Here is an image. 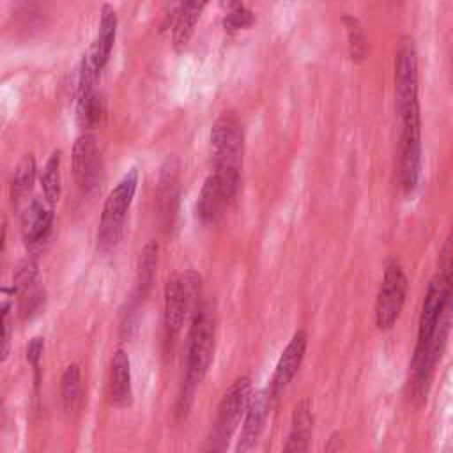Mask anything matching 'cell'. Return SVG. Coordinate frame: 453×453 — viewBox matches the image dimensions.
I'll use <instances>...</instances> for the list:
<instances>
[{"instance_id": "6da1fadb", "label": "cell", "mask_w": 453, "mask_h": 453, "mask_svg": "<svg viewBox=\"0 0 453 453\" xmlns=\"http://www.w3.org/2000/svg\"><path fill=\"white\" fill-rule=\"evenodd\" d=\"M451 260L449 257H439V269L432 281L428 283L425 301L421 306L419 324H418V342L412 356V386L418 398H426L430 379L434 368L444 349V340L434 336L437 324L449 306L451 292Z\"/></svg>"}, {"instance_id": "7a4b0ae2", "label": "cell", "mask_w": 453, "mask_h": 453, "mask_svg": "<svg viewBox=\"0 0 453 453\" xmlns=\"http://www.w3.org/2000/svg\"><path fill=\"white\" fill-rule=\"evenodd\" d=\"M216 345V311L211 303H202L191 319L188 336V359L186 379L179 396V412H186L191 405L195 389L203 380Z\"/></svg>"}, {"instance_id": "3957f363", "label": "cell", "mask_w": 453, "mask_h": 453, "mask_svg": "<svg viewBox=\"0 0 453 453\" xmlns=\"http://www.w3.org/2000/svg\"><path fill=\"white\" fill-rule=\"evenodd\" d=\"M211 149L214 159V175L218 177L228 202L239 189V170L242 163L244 131L239 115L234 110L223 111L211 129Z\"/></svg>"}, {"instance_id": "277c9868", "label": "cell", "mask_w": 453, "mask_h": 453, "mask_svg": "<svg viewBox=\"0 0 453 453\" xmlns=\"http://www.w3.org/2000/svg\"><path fill=\"white\" fill-rule=\"evenodd\" d=\"M136 186H138V172L136 168H131L104 200L101 219H99V230H97L99 250L108 251L119 242Z\"/></svg>"}, {"instance_id": "5b68a950", "label": "cell", "mask_w": 453, "mask_h": 453, "mask_svg": "<svg viewBox=\"0 0 453 453\" xmlns=\"http://www.w3.org/2000/svg\"><path fill=\"white\" fill-rule=\"evenodd\" d=\"M250 396H251V379L248 375L237 377L228 386V389L223 393L221 402L218 405L207 453H223L225 451L232 434L235 432L241 418L246 412Z\"/></svg>"}, {"instance_id": "8992f818", "label": "cell", "mask_w": 453, "mask_h": 453, "mask_svg": "<svg viewBox=\"0 0 453 453\" xmlns=\"http://www.w3.org/2000/svg\"><path fill=\"white\" fill-rule=\"evenodd\" d=\"M200 276L193 271L173 276L165 285V329L170 340H175L189 317L200 304Z\"/></svg>"}, {"instance_id": "52a82bcc", "label": "cell", "mask_w": 453, "mask_h": 453, "mask_svg": "<svg viewBox=\"0 0 453 453\" xmlns=\"http://www.w3.org/2000/svg\"><path fill=\"white\" fill-rule=\"evenodd\" d=\"M402 134L398 149V182L405 193L416 189L421 173V117L419 104L400 115Z\"/></svg>"}, {"instance_id": "ba28073f", "label": "cell", "mask_w": 453, "mask_h": 453, "mask_svg": "<svg viewBox=\"0 0 453 453\" xmlns=\"http://www.w3.org/2000/svg\"><path fill=\"white\" fill-rule=\"evenodd\" d=\"M407 288L409 281L402 265L396 260H391L386 265L384 278L375 297V324L380 331H388L396 324L405 303Z\"/></svg>"}, {"instance_id": "9c48e42d", "label": "cell", "mask_w": 453, "mask_h": 453, "mask_svg": "<svg viewBox=\"0 0 453 453\" xmlns=\"http://www.w3.org/2000/svg\"><path fill=\"white\" fill-rule=\"evenodd\" d=\"M395 101L402 115L418 101V51L411 37H402L395 57Z\"/></svg>"}, {"instance_id": "30bf717a", "label": "cell", "mask_w": 453, "mask_h": 453, "mask_svg": "<svg viewBox=\"0 0 453 453\" xmlns=\"http://www.w3.org/2000/svg\"><path fill=\"white\" fill-rule=\"evenodd\" d=\"M99 73L101 71L94 65L90 55L87 53L81 62L78 96H76V115H78V122L83 127H92L94 124H97L103 113V101L96 92Z\"/></svg>"}, {"instance_id": "8fae6325", "label": "cell", "mask_w": 453, "mask_h": 453, "mask_svg": "<svg viewBox=\"0 0 453 453\" xmlns=\"http://www.w3.org/2000/svg\"><path fill=\"white\" fill-rule=\"evenodd\" d=\"M71 161L78 186L83 191H92L99 184L103 165L96 138L90 133H83L76 138Z\"/></svg>"}, {"instance_id": "7c38bea8", "label": "cell", "mask_w": 453, "mask_h": 453, "mask_svg": "<svg viewBox=\"0 0 453 453\" xmlns=\"http://www.w3.org/2000/svg\"><path fill=\"white\" fill-rule=\"evenodd\" d=\"M306 347H308L306 331H303V329L296 331L276 363V368H274L269 389H267L273 400H276L287 389V386L292 382V379L296 377V373L301 368V363L304 359Z\"/></svg>"}, {"instance_id": "4fadbf2b", "label": "cell", "mask_w": 453, "mask_h": 453, "mask_svg": "<svg viewBox=\"0 0 453 453\" xmlns=\"http://www.w3.org/2000/svg\"><path fill=\"white\" fill-rule=\"evenodd\" d=\"M271 395L267 389H260L250 396L244 421L239 432V439L235 444V453H251L260 439V434L264 430L265 419L269 416L271 409Z\"/></svg>"}, {"instance_id": "5bb4252c", "label": "cell", "mask_w": 453, "mask_h": 453, "mask_svg": "<svg viewBox=\"0 0 453 453\" xmlns=\"http://www.w3.org/2000/svg\"><path fill=\"white\" fill-rule=\"evenodd\" d=\"M179 159L173 156H170L161 166L156 191V207L165 225L172 223L175 216L179 198Z\"/></svg>"}, {"instance_id": "9a60e30c", "label": "cell", "mask_w": 453, "mask_h": 453, "mask_svg": "<svg viewBox=\"0 0 453 453\" xmlns=\"http://www.w3.org/2000/svg\"><path fill=\"white\" fill-rule=\"evenodd\" d=\"M313 434V412L311 402L303 398L292 411L290 432L281 453H308Z\"/></svg>"}, {"instance_id": "2e32d148", "label": "cell", "mask_w": 453, "mask_h": 453, "mask_svg": "<svg viewBox=\"0 0 453 453\" xmlns=\"http://www.w3.org/2000/svg\"><path fill=\"white\" fill-rule=\"evenodd\" d=\"M53 223V211L34 200L21 214V232L25 244L34 248L39 246L50 234Z\"/></svg>"}, {"instance_id": "e0dca14e", "label": "cell", "mask_w": 453, "mask_h": 453, "mask_svg": "<svg viewBox=\"0 0 453 453\" xmlns=\"http://www.w3.org/2000/svg\"><path fill=\"white\" fill-rule=\"evenodd\" d=\"M131 365L126 350L119 349L110 366V400L115 407H126L131 402Z\"/></svg>"}, {"instance_id": "ac0fdd59", "label": "cell", "mask_w": 453, "mask_h": 453, "mask_svg": "<svg viewBox=\"0 0 453 453\" xmlns=\"http://www.w3.org/2000/svg\"><path fill=\"white\" fill-rule=\"evenodd\" d=\"M228 203V198L214 173H211L200 189L196 200V216L203 225L216 223L223 212V207Z\"/></svg>"}, {"instance_id": "d6986e66", "label": "cell", "mask_w": 453, "mask_h": 453, "mask_svg": "<svg viewBox=\"0 0 453 453\" xmlns=\"http://www.w3.org/2000/svg\"><path fill=\"white\" fill-rule=\"evenodd\" d=\"M115 34H117V14L113 11L111 5L104 4L101 9V19H99V30H97V37L88 51L94 65L101 71L111 53L113 42H115Z\"/></svg>"}, {"instance_id": "ffe728a7", "label": "cell", "mask_w": 453, "mask_h": 453, "mask_svg": "<svg viewBox=\"0 0 453 453\" xmlns=\"http://www.w3.org/2000/svg\"><path fill=\"white\" fill-rule=\"evenodd\" d=\"M203 2H186L179 5L173 23V46L177 51L184 50L195 32V25L203 11Z\"/></svg>"}, {"instance_id": "44dd1931", "label": "cell", "mask_w": 453, "mask_h": 453, "mask_svg": "<svg viewBox=\"0 0 453 453\" xmlns=\"http://www.w3.org/2000/svg\"><path fill=\"white\" fill-rule=\"evenodd\" d=\"M157 242L149 241L138 258V267H136V299H143L154 281L156 274V265H157Z\"/></svg>"}, {"instance_id": "7402d4cb", "label": "cell", "mask_w": 453, "mask_h": 453, "mask_svg": "<svg viewBox=\"0 0 453 453\" xmlns=\"http://www.w3.org/2000/svg\"><path fill=\"white\" fill-rule=\"evenodd\" d=\"M34 180H35V159L32 154H25L18 163L12 175V182H11V196L14 203L21 202L32 191Z\"/></svg>"}, {"instance_id": "603a6c76", "label": "cell", "mask_w": 453, "mask_h": 453, "mask_svg": "<svg viewBox=\"0 0 453 453\" xmlns=\"http://www.w3.org/2000/svg\"><path fill=\"white\" fill-rule=\"evenodd\" d=\"M342 23H343L345 32H347L350 58L354 62H363L368 55V37H366L363 23L357 18L350 16V14H345L342 18Z\"/></svg>"}, {"instance_id": "cb8c5ba5", "label": "cell", "mask_w": 453, "mask_h": 453, "mask_svg": "<svg viewBox=\"0 0 453 453\" xmlns=\"http://www.w3.org/2000/svg\"><path fill=\"white\" fill-rule=\"evenodd\" d=\"M60 398L67 412L74 411L81 400V373L78 365H69L60 379Z\"/></svg>"}, {"instance_id": "d4e9b609", "label": "cell", "mask_w": 453, "mask_h": 453, "mask_svg": "<svg viewBox=\"0 0 453 453\" xmlns=\"http://www.w3.org/2000/svg\"><path fill=\"white\" fill-rule=\"evenodd\" d=\"M41 184H42V191L46 200L53 205L58 196H60V189H62V175H60V150H53L51 156L48 157L42 173H41Z\"/></svg>"}, {"instance_id": "484cf974", "label": "cell", "mask_w": 453, "mask_h": 453, "mask_svg": "<svg viewBox=\"0 0 453 453\" xmlns=\"http://www.w3.org/2000/svg\"><path fill=\"white\" fill-rule=\"evenodd\" d=\"M255 21V14L241 2L228 4V11L223 18V27L226 32H237L241 28L251 27Z\"/></svg>"}, {"instance_id": "4316f807", "label": "cell", "mask_w": 453, "mask_h": 453, "mask_svg": "<svg viewBox=\"0 0 453 453\" xmlns=\"http://www.w3.org/2000/svg\"><path fill=\"white\" fill-rule=\"evenodd\" d=\"M35 280H37V264L34 258H23L16 269H14V276H12V287L14 292L19 296L27 290H30L32 287H35Z\"/></svg>"}, {"instance_id": "83f0119b", "label": "cell", "mask_w": 453, "mask_h": 453, "mask_svg": "<svg viewBox=\"0 0 453 453\" xmlns=\"http://www.w3.org/2000/svg\"><path fill=\"white\" fill-rule=\"evenodd\" d=\"M11 310V303L0 304V361L7 359L11 345H9V331H7V315Z\"/></svg>"}, {"instance_id": "f1b7e54d", "label": "cell", "mask_w": 453, "mask_h": 453, "mask_svg": "<svg viewBox=\"0 0 453 453\" xmlns=\"http://www.w3.org/2000/svg\"><path fill=\"white\" fill-rule=\"evenodd\" d=\"M42 350H44V338H41V336L32 338L27 347V361L32 365L35 373L39 372V361L42 357Z\"/></svg>"}, {"instance_id": "f546056e", "label": "cell", "mask_w": 453, "mask_h": 453, "mask_svg": "<svg viewBox=\"0 0 453 453\" xmlns=\"http://www.w3.org/2000/svg\"><path fill=\"white\" fill-rule=\"evenodd\" d=\"M5 234H7V218L0 211V251L4 250V244H5Z\"/></svg>"}]
</instances>
